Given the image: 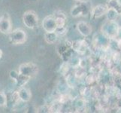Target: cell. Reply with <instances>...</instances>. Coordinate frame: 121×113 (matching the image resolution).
Instances as JSON below:
<instances>
[{
	"mask_svg": "<svg viewBox=\"0 0 121 113\" xmlns=\"http://www.w3.org/2000/svg\"><path fill=\"white\" fill-rule=\"evenodd\" d=\"M92 4L89 1H80L77 2L76 4L72 6L71 9V14L73 18H78V17H85L90 14Z\"/></svg>",
	"mask_w": 121,
	"mask_h": 113,
	"instance_id": "cell-1",
	"label": "cell"
},
{
	"mask_svg": "<svg viewBox=\"0 0 121 113\" xmlns=\"http://www.w3.org/2000/svg\"><path fill=\"white\" fill-rule=\"evenodd\" d=\"M120 29V26L118 23L114 21V20H107L102 25L101 32L104 36H105L108 39H116L119 33Z\"/></svg>",
	"mask_w": 121,
	"mask_h": 113,
	"instance_id": "cell-2",
	"label": "cell"
},
{
	"mask_svg": "<svg viewBox=\"0 0 121 113\" xmlns=\"http://www.w3.org/2000/svg\"><path fill=\"white\" fill-rule=\"evenodd\" d=\"M9 41L13 45H22L27 40V34L22 29H16L8 34Z\"/></svg>",
	"mask_w": 121,
	"mask_h": 113,
	"instance_id": "cell-3",
	"label": "cell"
},
{
	"mask_svg": "<svg viewBox=\"0 0 121 113\" xmlns=\"http://www.w3.org/2000/svg\"><path fill=\"white\" fill-rule=\"evenodd\" d=\"M23 23L29 29L36 28L39 23V17L36 12L32 10L25 11L23 15Z\"/></svg>",
	"mask_w": 121,
	"mask_h": 113,
	"instance_id": "cell-4",
	"label": "cell"
},
{
	"mask_svg": "<svg viewBox=\"0 0 121 113\" xmlns=\"http://www.w3.org/2000/svg\"><path fill=\"white\" fill-rule=\"evenodd\" d=\"M18 72L20 74L30 78L35 76L39 72V66L33 63H25L19 66Z\"/></svg>",
	"mask_w": 121,
	"mask_h": 113,
	"instance_id": "cell-5",
	"label": "cell"
},
{
	"mask_svg": "<svg viewBox=\"0 0 121 113\" xmlns=\"http://www.w3.org/2000/svg\"><path fill=\"white\" fill-rule=\"evenodd\" d=\"M41 25H42L43 30L45 32H55L57 28L56 19L53 14L44 18L42 20Z\"/></svg>",
	"mask_w": 121,
	"mask_h": 113,
	"instance_id": "cell-6",
	"label": "cell"
},
{
	"mask_svg": "<svg viewBox=\"0 0 121 113\" xmlns=\"http://www.w3.org/2000/svg\"><path fill=\"white\" fill-rule=\"evenodd\" d=\"M108 9L106 4H99L95 5L92 8L90 12V18L93 20H95L102 18L103 15H105L106 12Z\"/></svg>",
	"mask_w": 121,
	"mask_h": 113,
	"instance_id": "cell-7",
	"label": "cell"
},
{
	"mask_svg": "<svg viewBox=\"0 0 121 113\" xmlns=\"http://www.w3.org/2000/svg\"><path fill=\"white\" fill-rule=\"evenodd\" d=\"M11 21L8 14H3L0 18V32L3 34H9L11 32Z\"/></svg>",
	"mask_w": 121,
	"mask_h": 113,
	"instance_id": "cell-8",
	"label": "cell"
},
{
	"mask_svg": "<svg viewBox=\"0 0 121 113\" xmlns=\"http://www.w3.org/2000/svg\"><path fill=\"white\" fill-rule=\"evenodd\" d=\"M76 27L79 33L83 37H88L93 30L90 24L85 21H79L77 23Z\"/></svg>",
	"mask_w": 121,
	"mask_h": 113,
	"instance_id": "cell-9",
	"label": "cell"
},
{
	"mask_svg": "<svg viewBox=\"0 0 121 113\" xmlns=\"http://www.w3.org/2000/svg\"><path fill=\"white\" fill-rule=\"evenodd\" d=\"M71 47L74 51L80 54H83L87 48V45L84 40H77L72 41L71 44Z\"/></svg>",
	"mask_w": 121,
	"mask_h": 113,
	"instance_id": "cell-10",
	"label": "cell"
},
{
	"mask_svg": "<svg viewBox=\"0 0 121 113\" xmlns=\"http://www.w3.org/2000/svg\"><path fill=\"white\" fill-rule=\"evenodd\" d=\"M17 91H18L20 100H21L22 102L28 103L31 99V97H32L31 90L29 88H27V87H20V88H19Z\"/></svg>",
	"mask_w": 121,
	"mask_h": 113,
	"instance_id": "cell-11",
	"label": "cell"
},
{
	"mask_svg": "<svg viewBox=\"0 0 121 113\" xmlns=\"http://www.w3.org/2000/svg\"><path fill=\"white\" fill-rule=\"evenodd\" d=\"M53 16L55 17L57 27H65L66 21H67V18H66V15L63 12H62L60 11H56L54 12Z\"/></svg>",
	"mask_w": 121,
	"mask_h": 113,
	"instance_id": "cell-12",
	"label": "cell"
},
{
	"mask_svg": "<svg viewBox=\"0 0 121 113\" xmlns=\"http://www.w3.org/2000/svg\"><path fill=\"white\" fill-rule=\"evenodd\" d=\"M106 5L108 8H112L120 15L121 14V2L120 0H107Z\"/></svg>",
	"mask_w": 121,
	"mask_h": 113,
	"instance_id": "cell-13",
	"label": "cell"
},
{
	"mask_svg": "<svg viewBox=\"0 0 121 113\" xmlns=\"http://www.w3.org/2000/svg\"><path fill=\"white\" fill-rule=\"evenodd\" d=\"M58 36L56 32H46L44 33V41L48 44H54L58 39Z\"/></svg>",
	"mask_w": 121,
	"mask_h": 113,
	"instance_id": "cell-14",
	"label": "cell"
},
{
	"mask_svg": "<svg viewBox=\"0 0 121 113\" xmlns=\"http://www.w3.org/2000/svg\"><path fill=\"white\" fill-rule=\"evenodd\" d=\"M30 77L28 76H26V75H21V74H19L18 77L17 78V79L14 81L15 82V85L18 87V88H20V87H24L25 85L30 80Z\"/></svg>",
	"mask_w": 121,
	"mask_h": 113,
	"instance_id": "cell-15",
	"label": "cell"
},
{
	"mask_svg": "<svg viewBox=\"0 0 121 113\" xmlns=\"http://www.w3.org/2000/svg\"><path fill=\"white\" fill-rule=\"evenodd\" d=\"M119 14L115 10L112 9V8H108L105 16H106V18L108 20H114V21H116V20L119 17Z\"/></svg>",
	"mask_w": 121,
	"mask_h": 113,
	"instance_id": "cell-16",
	"label": "cell"
},
{
	"mask_svg": "<svg viewBox=\"0 0 121 113\" xmlns=\"http://www.w3.org/2000/svg\"><path fill=\"white\" fill-rule=\"evenodd\" d=\"M10 99H11L12 105H17L20 103V101H21L20 98L19 94H18V91H14V93L11 94Z\"/></svg>",
	"mask_w": 121,
	"mask_h": 113,
	"instance_id": "cell-17",
	"label": "cell"
},
{
	"mask_svg": "<svg viewBox=\"0 0 121 113\" xmlns=\"http://www.w3.org/2000/svg\"><path fill=\"white\" fill-rule=\"evenodd\" d=\"M7 96L3 91H0V106H5L7 105Z\"/></svg>",
	"mask_w": 121,
	"mask_h": 113,
	"instance_id": "cell-18",
	"label": "cell"
},
{
	"mask_svg": "<svg viewBox=\"0 0 121 113\" xmlns=\"http://www.w3.org/2000/svg\"><path fill=\"white\" fill-rule=\"evenodd\" d=\"M58 36H64L66 32H67V28L65 27H57L55 31Z\"/></svg>",
	"mask_w": 121,
	"mask_h": 113,
	"instance_id": "cell-19",
	"label": "cell"
},
{
	"mask_svg": "<svg viewBox=\"0 0 121 113\" xmlns=\"http://www.w3.org/2000/svg\"><path fill=\"white\" fill-rule=\"evenodd\" d=\"M19 72L17 71H15V70H11V72H9V76H10V78L12 79V80H14V81H15L16 79H17V78L18 77V75H19Z\"/></svg>",
	"mask_w": 121,
	"mask_h": 113,
	"instance_id": "cell-20",
	"label": "cell"
},
{
	"mask_svg": "<svg viewBox=\"0 0 121 113\" xmlns=\"http://www.w3.org/2000/svg\"><path fill=\"white\" fill-rule=\"evenodd\" d=\"M2 55H3V52H2V51L1 49H0V59L2 57Z\"/></svg>",
	"mask_w": 121,
	"mask_h": 113,
	"instance_id": "cell-21",
	"label": "cell"
},
{
	"mask_svg": "<svg viewBox=\"0 0 121 113\" xmlns=\"http://www.w3.org/2000/svg\"><path fill=\"white\" fill-rule=\"evenodd\" d=\"M120 27H121V14H120Z\"/></svg>",
	"mask_w": 121,
	"mask_h": 113,
	"instance_id": "cell-22",
	"label": "cell"
},
{
	"mask_svg": "<svg viewBox=\"0 0 121 113\" xmlns=\"http://www.w3.org/2000/svg\"><path fill=\"white\" fill-rule=\"evenodd\" d=\"M74 1H76V2H80V1H82V0H74Z\"/></svg>",
	"mask_w": 121,
	"mask_h": 113,
	"instance_id": "cell-23",
	"label": "cell"
}]
</instances>
